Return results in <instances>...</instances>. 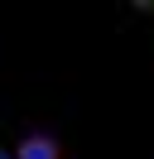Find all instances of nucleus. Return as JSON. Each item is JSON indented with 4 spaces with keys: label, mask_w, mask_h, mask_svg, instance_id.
Listing matches in <instances>:
<instances>
[{
    "label": "nucleus",
    "mask_w": 154,
    "mask_h": 159,
    "mask_svg": "<svg viewBox=\"0 0 154 159\" xmlns=\"http://www.w3.org/2000/svg\"><path fill=\"white\" fill-rule=\"evenodd\" d=\"M10 159H63V140L34 130V135H24V140L15 145V154H10Z\"/></svg>",
    "instance_id": "1"
},
{
    "label": "nucleus",
    "mask_w": 154,
    "mask_h": 159,
    "mask_svg": "<svg viewBox=\"0 0 154 159\" xmlns=\"http://www.w3.org/2000/svg\"><path fill=\"white\" fill-rule=\"evenodd\" d=\"M130 10H140V15H154V0H130Z\"/></svg>",
    "instance_id": "2"
}]
</instances>
